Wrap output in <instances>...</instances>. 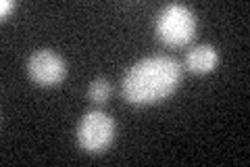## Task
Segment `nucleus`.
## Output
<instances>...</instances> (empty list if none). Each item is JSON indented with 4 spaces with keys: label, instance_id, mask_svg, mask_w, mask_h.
<instances>
[{
    "label": "nucleus",
    "instance_id": "obj_4",
    "mask_svg": "<svg viewBox=\"0 0 250 167\" xmlns=\"http://www.w3.org/2000/svg\"><path fill=\"white\" fill-rule=\"evenodd\" d=\"M27 73L40 86H54L61 84L67 75V63L61 54L48 48L36 50L27 61Z\"/></svg>",
    "mask_w": 250,
    "mask_h": 167
},
{
    "label": "nucleus",
    "instance_id": "obj_2",
    "mask_svg": "<svg viewBox=\"0 0 250 167\" xmlns=\"http://www.w3.org/2000/svg\"><path fill=\"white\" fill-rule=\"evenodd\" d=\"M156 36L167 46H184L196 36V17L186 4L171 2L159 13Z\"/></svg>",
    "mask_w": 250,
    "mask_h": 167
},
{
    "label": "nucleus",
    "instance_id": "obj_1",
    "mask_svg": "<svg viewBox=\"0 0 250 167\" xmlns=\"http://www.w3.org/2000/svg\"><path fill=\"white\" fill-rule=\"evenodd\" d=\"M182 82V65L167 54H152L138 61L123 77L121 90L131 105H154L173 94Z\"/></svg>",
    "mask_w": 250,
    "mask_h": 167
},
{
    "label": "nucleus",
    "instance_id": "obj_6",
    "mask_svg": "<svg viewBox=\"0 0 250 167\" xmlns=\"http://www.w3.org/2000/svg\"><path fill=\"white\" fill-rule=\"evenodd\" d=\"M111 92H113L111 82H108V79H104V77H96V79H94V82L90 84V88H88V96H90V100L98 102V105H103V102L108 100Z\"/></svg>",
    "mask_w": 250,
    "mask_h": 167
},
{
    "label": "nucleus",
    "instance_id": "obj_7",
    "mask_svg": "<svg viewBox=\"0 0 250 167\" xmlns=\"http://www.w3.org/2000/svg\"><path fill=\"white\" fill-rule=\"evenodd\" d=\"M13 9H15L13 0H2V2H0V15H2V19L6 17V13H11Z\"/></svg>",
    "mask_w": 250,
    "mask_h": 167
},
{
    "label": "nucleus",
    "instance_id": "obj_3",
    "mask_svg": "<svg viewBox=\"0 0 250 167\" xmlns=\"http://www.w3.org/2000/svg\"><path fill=\"white\" fill-rule=\"evenodd\" d=\"M115 119L104 111H88L77 123L75 136L85 153H103L115 138Z\"/></svg>",
    "mask_w": 250,
    "mask_h": 167
},
{
    "label": "nucleus",
    "instance_id": "obj_5",
    "mask_svg": "<svg viewBox=\"0 0 250 167\" xmlns=\"http://www.w3.org/2000/svg\"><path fill=\"white\" fill-rule=\"evenodd\" d=\"M219 63V52L215 46L210 44H198L186 54V67L192 71V73H208L213 71Z\"/></svg>",
    "mask_w": 250,
    "mask_h": 167
}]
</instances>
